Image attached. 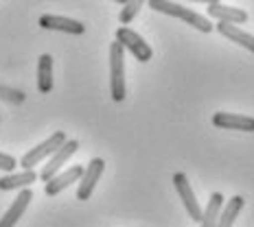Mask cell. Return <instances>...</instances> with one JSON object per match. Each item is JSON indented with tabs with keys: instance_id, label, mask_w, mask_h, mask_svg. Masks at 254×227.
I'll return each instance as SVG.
<instances>
[{
	"instance_id": "obj_10",
	"label": "cell",
	"mask_w": 254,
	"mask_h": 227,
	"mask_svg": "<svg viewBox=\"0 0 254 227\" xmlns=\"http://www.w3.org/2000/svg\"><path fill=\"white\" fill-rule=\"evenodd\" d=\"M81 173H83L81 166H70V168H66V171L55 173L49 182H44V192L49 194V197H55V194H60L62 190H66L70 183H77L79 177H81Z\"/></svg>"
},
{
	"instance_id": "obj_4",
	"label": "cell",
	"mask_w": 254,
	"mask_h": 227,
	"mask_svg": "<svg viewBox=\"0 0 254 227\" xmlns=\"http://www.w3.org/2000/svg\"><path fill=\"white\" fill-rule=\"evenodd\" d=\"M116 40L123 44L125 50H129L131 55H134L136 61H142V63H145V61L151 59V55H153L151 46L147 44V42L142 40L138 33H136V31L127 29V26H121V29H116Z\"/></svg>"
},
{
	"instance_id": "obj_6",
	"label": "cell",
	"mask_w": 254,
	"mask_h": 227,
	"mask_svg": "<svg viewBox=\"0 0 254 227\" xmlns=\"http://www.w3.org/2000/svg\"><path fill=\"white\" fill-rule=\"evenodd\" d=\"M79 151V142L77 140H66L64 144L57 149L55 153L51 155V160L46 162V166L42 168V173H40V179L42 182H49V179L55 175V173H60L62 171V166L66 164L68 160H70L72 155Z\"/></svg>"
},
{
	"instance_id": "obj_1",
	"label": "cell",
	"mask_w": 254,
	"mask_h": 227,
	"mask_svg": "<svg viewBox=\"0 0 254 227\" xmlns=\"http://www.w3.org/2000/svg\"><path fill=\"white\" fill-rule=\"evenodd\" d=\"M147 2H149V7L153 9V11L182 20V22H187L189 26H193V29L202 31V33H210V31L215 29V26L210 24L208 18H204V15L190 11V9L182 7V4H178V2H171V0H147Z\"/></svg>"
},
{
	"instance_id": "obj_13",
	"label": "cell",
	"mask_w": 254,
	"mask_h": 227,
	"mask_svg": "<svg viewBox=\"0 0 254 227\" xmlns=\"http://www.w3.org/2000/svg\"><path fill=\"white\" fill-rule=\"evenodd\" d=\"M208 15L219 22H232V24H243L248 22V13L243 9H237V7H228V4H221L219 2H213L208 4Z\"/></svg>"
},
{
	"instance_id": "obj_12",
	"label": "cell",
	"mask_w": 254,
	"mask_h": 227,
	"mask_svg": "<svg viewBox=\"0 0 254 227\" xmlns=\"http://www.w3.org/2000/svg\"><path fill=\"white\" fill-rule=\"evenodd\" d=\"M215 29L219 31L221 38L235 42V44H239V46H243V48H248L250 52H254V35L246 33V31L239 29L237 24H232V22H217Z\"/></svg>"
},
{
	"instance_id": "obj_3",
	"label": "cell",
	"mask_w": 254,
	"mask_h": 227,
	"mask_svg": "<svg viewBox=\"0 0 254 227\" xmlns=\"http://www.w3.org/2000/svg\"><path fill=\"white\" fill-rule=\"evenodd\" d=\"M66 134L64 131H55L53 136H49L44 142H40L35 149H31L29 153H24L22 155V160H20V166L22 168H33V166H38L40 162H44L46 157H51L53 153H55L60 146L66 142Z\"/></svg>"
},
{
	"instance_id": "obj_5",
	"label": "cell",
	"mask_w": 254,
	"mask_h": 227,
	"mask_svg": "<svg viewBox=\"0 0 254 227\" xmlns=\"http://www.w3.org/2000/svg\"><path fill=\"white\" fill-rule=\"evenodd\" d=\"M105 171V162L101 157H94V160H90V164L83 168L81 177H79V188H77V199L79 201H88L90 197H92L94 188H97L99 179H101Z\"/></svg>"
},
{
	"instance_id": "obj_16",
	"label": "cell",
	"mask_w": 254,
	"mask_h": 227,
	"mask_svg": "<svg viewBox=\"0 0 254 227\" xmlns=\"http://www.w3.org/2000/svg\"><path fill=\"white\" fill-rule=\"evenodd\" d=\"M38 90L42 94H49L53 90V57L40 55L38 59Z\"/></svg>"
},
{
	"instance_id": "obj_11",
	"label": "cell",
	"mask_w": 254,
	"mask_h": 227,
	"mask_svg": "<svg viewBox=\"0 0 254 227\" xmlns=\"http://www.w3.org/2000/svg\"><path fill=\"white\" fill-rule=\"evenodd\" d=\"M31 199H33V192H31V188H20V194L13 199V203L9 205V210L4 212V216L0 219V227H13L18 223L20 219H22V214L26 212V208H29Z\"/></svg>"
},
{
	"instance_id": "obj_20",
	"label": "cell",
	"mask_w": 254,
	"mask_h": 227,
	"mask_svg": "<svg viewBox=\"0 0 254 227\" xmlns=\"http://www.w3.org/2000/svg\"><path fill=\"white\" fill-rule=\"evenodd\" d=\"M15 166H18V162H15V157H13V155H7V153H0V171L11 173Z\"/></svg>"
},
{
	"instance_id": "obj_22",
	"label": "cell",
	"mask_w": 254,
	"mask_h": 227,
	"mask_svg": "<svg viewBox=\"0 0 254 227\" xmlns=\"http://www.w3.org/2000/svg\"><path fill=\"white\" fill-rule=\"evenodd\" d=\"M114 2H119V4H125V2H127V0H114Z\"/></svg>"
},
{
	"instance_id": "obj_19",
	"label": "cell",
	"mask_w": 254,
	"mask_h": 227,
	"mask_svg": "<svg viewBox=\"0 0 254 227\" xmlns=\"http://www.w3.org/2000/svg\"><path fill=\"white\" fill-rule=\"evenodd\" d=\"M0 98H2V101H11V103H22L24 101V94L22 92H15V90L0 88Z\"/></svg>"
},
{
	"instance_id": "obj_17",
	"label": "cell",
	"mask_w": 254,
	"mask_h": 227,
	"mask_svg": "<svg viewBox=\"0 0 254 227\" xmlns=\"http://www.w3.org/2000/svg\"><path fill=\"white\" fill-rule=\"evenodd\" d=\"M221 208H224V194L213 192L210 194V199H208V203H206V210L202 212V221H199V225H204V227L217 225V219H219Z\"/></svg>"
},
{
	"instance_id": "obj_2",
	"label": "cell",
	"mask_w": 254,
	"mask_h": 227,
	"mask_svg": "<svg viewBox=\"0 0 254 227\" xmlns=\"http://www.w3.org/2000/svg\"><path fill=\"white\" fill-rule=\"evenodd\" d=\"M110 96L116 103L125 98V48L119 40L110 44Z\"/></svg>"
},
{
	"instance_id": "obj_8",
	"label": "cell",
	"mask_w": 254,
	"mask_h": 227,
	"mask_svg": "<svg viewBox=\"0 0 254 227\" xmlns=\"http://www.w3.org/2000/svg\"><path fill=\"white\" fill-rule=\"evenodd\" d=\"M40 26L46 31H60V33H68V35H83L86 33V26L79 22V20L66 18V15L46 13L40 18Z\"/></svg>"
},
{
	"instance_id": "obj_14",
	"label": "cell",
	"mask_w": 254,
	"mask_h": 227,
	"mask_svg": "<svg viewBox=\"0 0 254 227\" xmlns=\"http://www.w3.org/2000/svg\"><path fill=\"white\" fill-rule=\"evenodd\" d=\"M35 179H38V173L33 171V168H24L22 173H9V175L0 177V190H20V188H26L31 186V183H35Z\"/></svg>"
},
{
	"instance_id": "obj_21",
	"label": "cell",
	"mask_w": 254,
	"mask_h": 227,
	"mask_svg": "<svg viewBox=\"0 0 254 227\" xmlns=\"http://www.w3.org/2000/svg\"><path fill=\"white\" fill-rule=\"evenodd\" d=\"M193 2H204V4H213V2H219V0H193Z\"/></svg>"
},
{
	"instance_id": "obj_18",
	"label": "cell",
	"mask_w": 254,
	"mask_h": 227,
	"mask_svg": "<svg viewBox=\"0 0 254 227\" xmlns=\"http://www.w3.org/2000/svg\"><path fill=\"white\" fill-rule=\"evenodd\" d=\"M145 2L147 0H127V2L123 4V11H121V15H119L121 24H129L131 20L138 15V11L142 9V4Z\"/></svg>"
},
{
	"instance_id": "obj_15",
	"label": "cell",
	"mask_w": 254,
	"mask_h": 227,
	"mask_svg": "<svg viewBox=\"0 0 254 227\" xmlns=\"http://www.w3.org/2000/svg\"><path fill=\"white\" fill-rule=\"evenodd\" d=\"M243 205H246V199H243L241 194H235V197H232L230 201H226V205L221 208L219 219H217V225L219 227H230L237 221V216H239V212L243 210Z\"/></svg>"
},
{
	"instance_id": "obj_7",
	"label": "cell",
	"mask_w": 254,
	"mask_h": 227,
	"mask_svg": "<svg viewBox=\"0 0 254 227\" xmlns=\"http://www.w3.org/2000/svg\"><path fill=\"white\" fill-rule=\"evenodd\" d=\"M173 186H176V190H178L180 199H182L184 208H187L189 216L199 225V221H202V208H199L197 197H195V192H193V188H190L187 175H184V173H176V175H173Z\"/></svg>"
},
{
	"instance_id": "obj_9",
	"label": "cell",
	"mask_w": 254,
	"mask_h": 227,
	"mask_svg": "<svg viewBox=\"0 0 254 227\" xmlns=\"http://www.w3.org/2000/svg\"><path fill=\"white\" fill-rule=\"evenodd\" d=\"M213 125L219 129H230V131H246L252 134L254 131V118L246 114H226V112H217L213 114Z\"/></svg>"
}]
</instances>
